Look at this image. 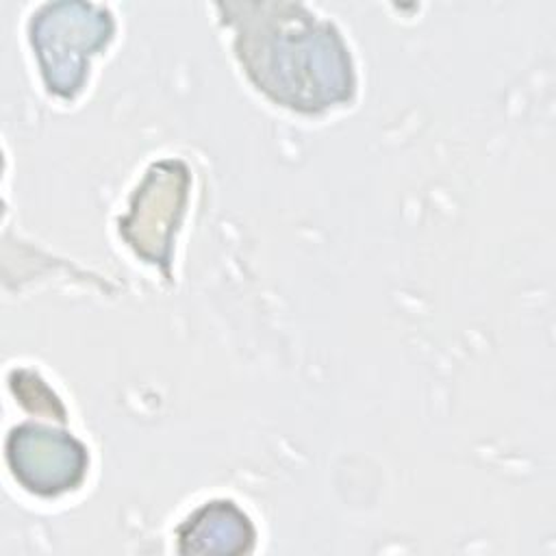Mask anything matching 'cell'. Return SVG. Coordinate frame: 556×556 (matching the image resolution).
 Returning <instances> with one entry per match:
<instances>
[{
    "label": "cell",
    "mask_w": 556,
    "mask_h": 556,
    "mask_svg": "<svg viewBox=\"0 0 556 556\" xmlns=\"http://www.w3.org/2000/svg\"><path fill=\"white\" fill-rule=\"evenodd\" d=\"M239 56L254 83L295 109H321L352 89L350 59L334 28L293 4H243Z\"/></svg>",
    "instance_id": "1"
},
{
    "label": "cell",
    "mask_w": 556,
    "mask_h": 556,
    "mask_svg": "<svg viewBox=\"0 0 556 556\" xmlns=\"http://www.w3.org/2000/svg\"><path fill=\"white\" fill-rule=\"evenodd\" d=\"M111 30V15L102 7L83 2L48 4L30 26L48 87L61 96L78 91L87 56L106 43Z\"/></svg>",
    "instance_id": "2"
},
{
    "label": "cell",
    "mask_w": 556,
    "mask_h": 556,
    "mask_svg": "<svg viewBox=\"0 0 556 556\" xmlns=\"http://www.w3.org/2000/svg\"><path fill=\"white\" fill-rule=\"evenodd\" d=\"M7 458L13 476L39 495L74 489L87 469V452L74 437L41 426L15 428L7 443Z\"/></svg>",
    "instance_id": "3"
},
{
    "label": "cell",
    "mask_w": 556,
    "mask_h": 556,
    "mask_svg": "<svg viewBox=\"0 0 556 556\" xmlns=\"http://www.w3.org/2000/svg\"><path fill=\"white\" fill-rule=\"evenodd\" d=\"M185 185H187V174L180 163L167 161V163L154 165L150 169L143 187L137 189L130 217L124 219V222L141 219V224L122 228L124 237L135 245L137 252L143 245V241L154 224V228H156V261L167 263L169 237H172V230L176 228L178 215L182 211ZM148 258L154 261V235H152Z\"/></svg>",
    "instance_id": "4"
},
{
    "label": "cell",
    "mask_w": 556,
    "mask_h": 556,
    "mask_svg": "<svg viewBox=\"0 0 556 556\" xmlns=\"http://www.w3.org/2000/svg\"><path fill=\"white\" fill-rule=\"evenodd\" d=\"M254 541L250 519L232 502L202 506L180 528V552H248Z\"/></svg>",
    "instance_id": "5"
}]
</instances>
